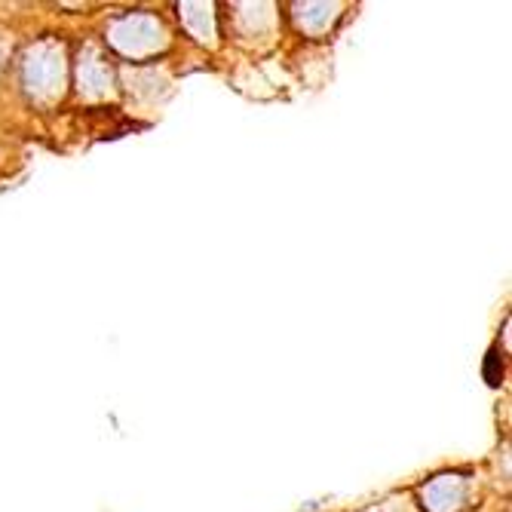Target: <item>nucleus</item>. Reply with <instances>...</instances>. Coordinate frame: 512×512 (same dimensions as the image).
Returning <instances> with one entry per match:
<instances>
[]
</instances>
